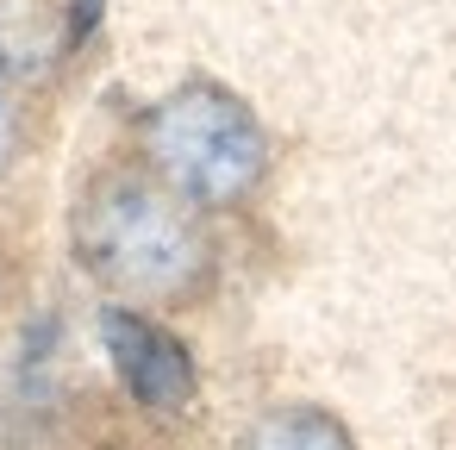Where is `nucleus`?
<instances>
[{
    "label": "nucleus",
    "mask_w": 456,
    "mask_h": 450,
    "mask_svg": "<svg viewBox=\"0 0 456 450\" xmlns=\"http://www.w3.org/2000/svg\"><path fill=\"white\" fill-rule=\"evenodd\" d=\"M20 282H26V263H20V244L0 232V313L20 300Z\"/></svg>",
    "instance_id": "0eeeda50"
},
{
    "label": "nucleus",
    "mask_w": 456,
    "mask_h": 450,
    "mask_svg": "<svg viewBox=\"0 0 456 450\" xmlns=\"http://www.w3.org/2000/svg\"><path fill=\"white\" fill-rule=\"evenodd\" d=\"M63 0H0V82L7 88H45L69 51Z\"/></svg>",
    "instance_id": "20e7f679"
},
{
    "label": "nucleus",
    "mask_w": 456,
    "mask_h": 450,
    "mask_svg": "<svg viewBox=\"0 0 456 450\" xmlns=\"http://www.w3.org/2000/svg\"><path fill=\"white\" fill-rule=\"evenodd\" d=\"M69 250L119 307H200L219 282L207 213L144 163H101L69 207Z\"/></svg>",
    "instance_id": "f257e3e1"
},
{
    "label": "nucleus",
    "mask_w": 456,
    "mask_h": 450,
    "mask_svg": "<svg viewBox=\"0 0 456 450\" xmlns=\"http://www.w3.org/2000/svg\"><path fill=\"white\" fill-rule=\"evenodd\" d=\"M138 157L157 182H169L200 213L244 207L269 182V132L263 119L219 82L194 76L138 113Z\"/></svg>",
    "instance_id": "f03ea898"
},
{
    "label": "nucleus",
    "mask_w": 456,
    "mask_h": 450,
    "mask_svg": "<svg viewBox=\"0 0 456 450\" xmlns=\"http://www.w3.org/2000/svg\"><path fill=\"white\" fill-rule=\"evenodd\" d=\"M32 94L26 88H7L0 82V176H7L26 151H32Z\"/></svg>",
    "instance_id": "423d86ee"
},
{
    "label": "nucleus",
    "mask_w": 456,
    "mask_h": 450,
    "mask_svg": "<svg viewBox=\"0 0 456 450\" xmlns=\"http://www.w3.org/2000/svg\"><path fill=\"white\" fill-rule=\"evenodd\" d=\"M101 338H107V356L126 381V394L144 406V413H188L194 394H200V375H194V356L175 331H163L151 313L138 307H107L101 313Z\"/></svg>",
    "instance_id": "7ed1b4c3"
},
{
    "label": "nucleus",
    "mask_w": 456,
    "mask_h": 450,
    "mask_svg": "<svg viewBox=\"0 0 456 450\" xmlns=\"http://www.w3.org/2000/svg\"><path fill=\"white\" fill-rule=\"evenodd\" d=\"M232 450H362L350 438V425L313 400H281V406H263Z\"/></svg>",
    "instance_id": "39448f33"
}]
</instances>
